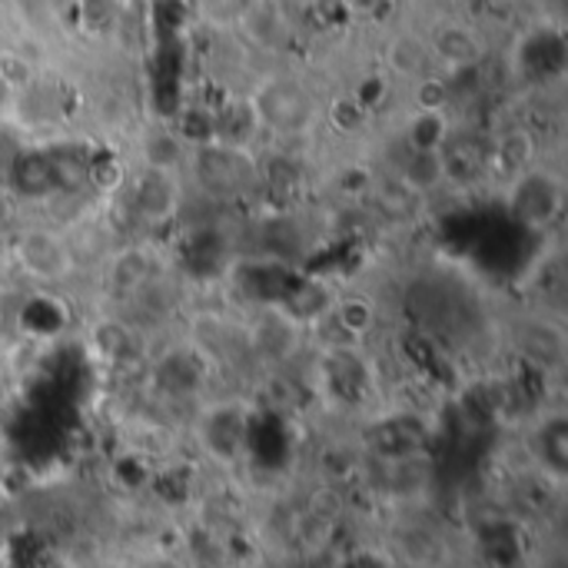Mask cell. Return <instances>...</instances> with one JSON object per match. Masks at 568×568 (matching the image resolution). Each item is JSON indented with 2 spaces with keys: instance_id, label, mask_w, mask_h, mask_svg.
I'll return each mask as SVG.
<instances>
[{
  "instance_id": "6da1fadb",
  "label": "cell",
  "mask_w": 568,
  "mask_h": 568,
  "mask_svg": "<svg viewBox=\"0 0 568 568\" xmlns=\"http://www.w3.org/2000/svg\"><path fill=\"white\" fill-rule=\"evenodd\" d=\"M13 263L37 283H63L73 273V250L63 233L23 230L13 240Z\"/></svg>"
},
{
  "instance_id": "7a4b0ae2",
  "label": "cell",
  "mask_w": 568,
  "mask_h": 568,
  "mask_svg": "<svg viewBox=\"0 0 568 568\" xmlns=\"http://www.w3.org/2000/svg\"><path fill=\"white\" fill-rule=\"evenodd\" d=\"M250 106L260 120V126L280 130V133H300L313 120V100L303 87L273 80L256 97H250Z\"/></svg>"
},
{
  "instance_id": "3957f363",
  "label": "cell",
  "mask_w": 568,
  "mask_h": 568,
  "mask_svg": "<svg viewBox=\"0 0 568 568\" xmlns=\"http://www.w3.org/2000/svg\"><path fill=\"white\" fill-rule=\"evenodd\" d=\"M509 206L532 226H546L562 210V180L549 170H523L513 176L509 186Z\"/></svg>"
},
{
  "instance_id": "277c9868",
  "label": "cell",
  "mask_w": 568,
  "mask_h": 568,
  "mask_svg": "<svg viewBox=\"0 0 568 568\" xmlns=\"http://www.w3.org/2000/svg\"><path fill=\"white\" fill-rule=\"evenodd\" d=\"M426 40H429V50H433V63H443L453 73L456 70L479 67V60L486 53L483 37L469 23H463V20H443V23H436Z\"/></svg>"
},
{
  "instance_id": "5b68a950",
  "label": "cell",
  "mask_w": 568,
  "mask_h": 568,
  "mask_svg": "<svg viewBox=\"0 0 568 568\" xmlns=\"http://www.w3.org/2000/svg\"><path fill=\"white\" fill-rule=\"evenodd\" d=\"M180 206V186L176 176L166 170L143 166V173L133 183V210L146 223H163L176 213Z\"/></svg>"
},
{
  "instance_id": "8992f818",
  "label": "cell",
  "mask_w": 568,
  "mask_h": 568,
  "mask_svg": "<svg viewBox=\"0 0 568 568\" xmlns=\"http://www.w3.org/2000/svg\"><path fill=\"white\" fill-rule=\"evenodd\" d=\"M203 449L210 456H216L220 463L236 459L243 449V436H246V416L236 409V403H216L213 409L203 413Z\"/></svg>"
},
{
  "instance_id": "52a82bcc",
  "label": "cell",
  "mask_w": 568,
  "mask_h": 568,
  "mask_svg": "<svg viewBox=\"0 0 568 568\" xmlns=\"http://www.w3.org/2000/svg\"><path fill=\"white\" fill-rule=\"evenodd\" d=\"M386 63L393 73L406 77V80H426L433 70V50L429 40L419 33H396L386 43Z\"/></svg>"
},
{
  "instance_id": "ba28073f",
  "label": "cell",
  "mask_w": 568,
  "mask_h": 568,
  "mask_svg": "<svg viewBox=\"0 0 568 568\" xmlns=\"http://www.w3.org/2000/svg\"><path fill=\"white\" fill-rule=\"evenodd\" d=\"M446 176H449V160L443 150H409L399 166V180L413 193H429Z\"/></svg>"
},
{
  "instance_id": "9c48e42d",
  "label": "cell",
  "mask_w": 568,
  "mask_h": 568,
  "mask_svg": "<svg viewBox=\"0 0 568 568\" xmlns=\"http://www.w3.org/2000/svg\"><path fill=\"white\" fill-rule=\"evenodd\" d=\"M519 339H523V353L536 363V356H539V369L546 366V369H559L562 366V359H566V333L556 326V323H549V320H539V323H529L523 333H519Z\"/></svg>"
},
{
  "instance_id": "30bf717a",
  "label": "cell",
  "mask_w": 568,
  "mask_h": 568,
  "mask_svg": "<svg viewBox=\"0 0 568 568\" xmlns=\"http://www.w3.org/2000/svg\"><path fill=\"white\" fill-rule=\"evenodd\" d=\"M446 136H449V123L443 110H419L406 126L409 150H443Z\"/></svg>"
}]
</instances>
